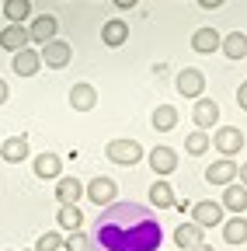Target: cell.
I'll return each mask as SVG.
<instances>
[{"label": "cell", "instance_id": "1", "mask_svg": "<svg viewBox=\"0 0 247 251\" xmlns=\"http://www.w3.org/2000/svg\"><path fill=\"white\" fill-rule=\"evenodd\" d=\"M94 237L105 251H153L160 224L136 202H112L94 224Z\"/></svg>", "mask_w": 247, "mask_h": 251}, {"label": "cell", "instance_id": "2", "mask_svg": "<svg viewBox=\"0 0 247 251\" xmlns=\"http://www.w3.org/2000/svg\"><path fill=\"white\" fill-rule=\"evenodd\" d=\"M105 153H108V161H112V164L133 168V164L143 161V153H146V150H143L136 140H112V143L105 147Z\"/></svg>", "mask_w": 247, "mask_h": 251}, {"label": "cell", "instance_id": "3", "mask_svg": "<svg viewBox=\"0 0 247 251\" xmlns=\"http://www.w3.org/2000/svg\"><path fill=\"white\" fill-rule=\"evenodd\" d=\"M84 196L94 202V206H112L115 199H118V181L115 178H90L87 181V188H84Z\"/></svg>", "mask_w": 247, "mask_h": 251}, {"label": "cell", "instance_id": "4", "mask_svg": "<svg viewBox=\"0 0 247 251\" xmlns=\"http://www.w3.org/2000/svg\"><path fill=\"white\" fill-rule=\"evenodd\" d=\"M39 59L45 63L49 70H63L67 63L73 59V46L63 42V39H52V42H45V46L39 49Z\"/></svg>", "mask_w": 247, "mask_h": 251}, {"label": "cell", "instance_id": "5", "mask_svg": "<svg viewBox=\"0 0 247 251\" xmlns=\"http://www.w3.org/2000/svg\"><path fill=\"white\" fill-rule=\"evenodd\" d=\"M209 143L220 150L223 157H233V153H240V150H244V133L237 129V126H220V129L209 136Z\"/></svg>", "mask_w": 247, "mask_h": 251}, {"label": "cell", "instance_id": "6", "mask_svg": "<svg viewBox=\"0 0 247 251\" xmlns=\"http://www.w3.org/2000/svg\"><path fill=\"white\" fill-rule=\"evenodd\" d=\"M223 220H226V216H223V206L212 202V199H202V202L192 206V224L202 227V230H205V227H223Z\"/></svg>", "mask_w": 247, "mask_h": 251}, {"label": "cell", "instance_id": "7", "mask_svg": "<svg viewBox=\"0 0 247 251\" xmlns=\"http://www.w3.org/2000/svg\"><path fill=\"white\" fill-rule=\"evenodd\" d=\"M192 122H195V129L209 133L212 126H220V105H216L212 98H195V108H192Z\"/></svg>", "mask_w": 247, "mask_h": 251}, {"label": "cell", "instance_id": "8", "mask_svg": "<svg viewBox=\"0 0 247 251\" xmlns=\"http://www.w3.org/2000/svg\"><path fill=\"white\" fill-rule=\"evenodd\" d=\"M178 94L181 98H202V91H205V74L202 70H195V67H184L181 74H178Z\"/></svg>", "mask_w": 247, "mask_h": 251}, {"label": "cell", "instance_id": "9", "mask_svg": "<svg viewBox=\"0 0 247 251\" xmlns=\"http://www.w3.org/2000/svg\"><path fill=\"white\" fill-rule=\"evenodd\" d=\"M32 171H35V178H42V181H56V178H63V157L52 153V150H45V153L35 157Z\"/></svg>", "mask_w": 247, "mask_h": 251}, {"label": "cell", "instance_id": "10", "mask_svg": "<svg viewBox=\"0 0 247 251\" xmlns=\"http://www.w3.org/2000/svg\"><path fill=\"white\" fill-rule=\"evenodd\" d=\"M56 31H59V21H56L52 14H39L32 25H28V42L45 46V42H52V39H56Z\"/></svg>", "mask_w": 247, "mask_h": 251}, {"label": "cell", "instance_id": "11", "mask_svg": "<svg viewBox=\"0 0 247 251\" xmlns=\"http://www.w3.org/2000/svg\"><path fill=\"white\" fill-rule=\"evenodd\" d=\"M205 181L209 185H230V181H237V161H233V157H220V161H216V164H209L205 168Z\"/></svg>", "mask_w": 247, "mask_h": 251}, {"label": "cell", "instance_id": "12", "mask_svg": "<svg viewBox=\"0 0 247 251\" xmlns=\"http://www.w3.org/2000/svg\"><path fill=\"white\" fill-rule=\"evenodd\" d=\"M146 157H150L153 175H160V178H167V175H174V171H178V153H174L171 147H153Z\"/></svg>", "mask_w": 247, "mask_h": 251}, {"label": "cell", "instance_id": "13", "mask_svg": "<svg viewBox=\"0 0 247 251\" xmlns=\"http://www.w3.org/2000/svg\"><path fill=\"white\" fill-rule=\"evenodd\" d=\"M101 42H105L108 49L126 46V42H129V25L122 21V18H108V21L101 25Z\"/></svg>", "mask_w": 247, "mask_h": 251}, {"label": "cell", "instance_id": "14", "mask_svg": "<svg viewBox=\"0 0 247 251\" xmlns=\"http://www.w3.org/2000/svg\"><path fill=\"white\" fill-rule=\"evenodd\" d=\"M39 67H42V59H39V49H21V52H14V63H11V70L18 74V77H35L39 74Z\"/></svg>", "mask_w": 247, "mask_h": 251}, {"label": "cell", "instance_id": "15", "mask_svg": "<svg viewBox=\"0 0 247 251\" xmlns=\"http://www.w3.org/2000/svg\"><path fill=\"white\" fill-rule=\"evenodd\" d=\"M0 157H4L7 164H21L24 157H28V136H24V133H18V136L0 140Z\"/></svg>", "mask_w": 247, "mask_h": 251}, {"label": "cell", "instance_id": "16", "mask_svg": "<svg viewBox=\"0 0 247 251\" xmlns=\"http://www.w3.org/2000/svg\"><path fill=\"white\" fill-rule=\"evenodd\" d=\"M84 196V185L77 178H56V202L59 206H77Z\"/></svg>", "mask_w": 247, "mask_h": 251}, {"label": "cell", "instance_id": "17", "mask_svg": "<svg viewBox=\"0 0 247 251\" xmlns=\"http://www.w3.org/2000/svg\"><path fill=\"white\" fill-rule=\"evenodd\" d=\"M220 206L223 209H233V216H244V209H247V188L240 181H230L223 188V202Z\"/></svg>", "mask_w": 247, "mask_h": 251}, {"label": "cell", "instance_id": "18", "mask_svg": "<svg viewBox=\"0 0 247 251\" xmlns=\"http://www.w3.org/2000/svg\"><path fill=\"white\" fill-rule=\"evenodd\" d=\"M70 105H73L77 112H90V108L98 105L94 84H73V87H70Z\"/></svg>", "mask_w": 247, "mask_h": 251}, {"label": "cell", "instance_id": "19", "mask_svg": "<svg viewBox=\"0 0 247 251\" xmlns=\"http://www.w3.org/2000/svg\"><path fill=\"white\" fill-rule=\"evenodd\" d=\"M0 46H4L7 52L28 49V28H24V25H7L4 31H0Z\"/></svg>", "mask_w": 247, "mask_h": 251}, {"label": "cell", "instance_id": "20", "mask_svg": "<svg viewBox=\"0 0 247 251\" xmlns=\"http://www.w3.org/2000/svg\"><path fill=\"white\" fill-rule=\"evenodd\" d=\"M150 126L157 133H171L174 126H178V108L174 105H157L153 108V115H150Z\"/></svg>", "mask_w": 247, "mask_h": 251}, {"label": "cell", "instance_id": "21", "mask_svg": "<svg viewBox=\"0 0 247 251\" xmlns=\"http://www.w3.org/2000/svg\"><path fill=\"white\" fill-rule=\"evenodd\" d=\"M178 199H174V188H171V181H153L150 185V206L153 209H171Z\"/></svg>", "mask_w": 247, "mask_h": 251}, {"label": "cell", "instance_id": "22", "mask_svg": "<svg viewBox=\"0 0 247 251\" xmlns=\"http://www.w3.org/2000/svg\"><path fill=\"white\" fill-rule=\"evenodd\" d=\"M220 49H223L226 59H244L247 56V35H244V31H230V35H223Z\"/></svg>", "mask_w": 247, "mask_h": 251}, {"label": "cell", "instance_id": "23", "mask_svg": "<svg viewBox=\"0 0 247 251\" xmlns=\"http://www.w3.org/2000/svg\"><path fill=\"white\" fill-rule=\"evenodd\" d=\"M56 224H59V230H67V234L80 230L84 227V209L80 206H63V209L56 213Z\"/></svg>", "mask_w": 247, "mask_h": 251}, {"label": "cell", "instance_id": "24", "mask_svg": "<svg viewBox=\"0 0 247 251\" xmlns=\"http://www.w3.org/2000/svg\"><path fill=\"white\" fill-rule=\"evenodd\" d=\"M223 241L226 244H247V220L244 216L223 220Z\"/></svg>", "mask_w": 247, "mask_h": 251}, {"label": "cell", "instance_id": "25", "mask_svg": "<svg viewBox=\"0 0 247 251\" xmlns=\"http://www.w3.org/2000/svg\"><path fill=\"white\" fill-rule=\"evenodd\" d=\"M220 31H216V28H199L195 31V35H192V49L195 52H216V49H220Z\"/></svg>", "mask_w": 247, "mask_h": 251}, {"label": "cell", "instance_id": "26", "mask_svg": "<svg viewBox=\"0 0 247 251\" xmlns=\"http://www.w3.org/2000/svg\"><path fill=\"white\" fill-rule=\"evenodd\" d=\"M174 244H178L181 251H192L195 244H202V227H195V224H181V227L174 230Z\"/></svg>", "mask_w": 247, "mask_h": 251}, {"label": "cell", "instance_id": "27", "mask_svg": "<svg viewBox=\"0 0 247 251\" xmlns=\"http://www.w3.org/2000/svg\"><path fill=\"white\" fill-rule=\"evenodd\" d=\"M0 14H4L11 25H24V18L32 14V0H4Z\"/></svg>", "mask_w": 247, "mask_h": 251}, {"label": "cell", "instance_id": "28", "mask_svg": "<svg viewBox=\"0 0 247 251\" xmlns=\"http://www.w3.org/2000/svg\"><path fill=\"white\" fill-rule=\"evenodd\" d=\"M212 143H209V133H202V129H192L188 136H184V150H188L192 157H199V153H205Z\"/></svg>", "mask_w": 247, "mask_h": 251}, {"label": "cell", "instance_id": "29", "mask_svg": "<svg viewBox=\"0 0 247 251\" xmlns=\"http://www.w3.org/2000/svg\"><path fill=\"white\" fill-rule=\"evenodd\" d=\"M63 234H59V230H45L39 241H35V251H59V248H63Z\"/></svg>", "mask_w": 247, "mask_h": 251}, {"label": "cell", "instance_id": "30", "mask_svg": "<svg viewBox=\"0 0 247 251\" xmlns=\"http://www.w3.org/2000/svg\"><path fill=\"white\" fill-rule=\"evenodd\" d=\"M63 248H67V251H87V248H94V241H90L84 230H73V234L63 241Z\"/></svg>", "mask_w": 247, "mask_h": 251}, {"label": "cell", "instance_id": "31", "mask_svg": "<svg viewBox=\"0 0 247 251\" xmlns=\"http://www.w3.org/2000/svg\"><path fill=\"white\" fill-rule=\"evenodd\" d=\"M237 105H240V108L247 112V80H244V84L237 87Z\"/></svg>", "mask_w": 247, "mask_h": 251}, {"label": "cell", "instance_id": "32", "mask_svg": "<svg viewBox=\"0 0 247 251\" xmlns=\"http://www.w3.org/2000/svg\"><path fill=\"white\" fill-rule=\"evenodd\" d=\"M7 98H11V87H7V80H4V77H0V105H4Z\"/></svg>", "mask_w": 247, "mask_h": 251}, {"label": "cell", "instance_id": "33", "mask_svg": "<svg viewBox=\"0 0 247 251\" xmlns=\"http://www.w3.org/2000/svg\"><path fill=\"white\" fill-rule=\"evenodd\" d=\"M226 0H199V7H205V11H212V7H223Z\"/></svg>", "mask_w": 247, "mask_h": 251}, {"label": "cell", "instance_id": "34", "mask_svg": "<svg viewBox=\"0 0 247 251\" xmlns=\"http://www.w3.org/2000/svg\"><path fill=\"white\" fill-rule=\"evenodd\" d=\"M237 178H240V185L247 188V161H244V164H237Z\"/></svg>", "mask_w": 247, "mask_h": 251}, {"label": "cell", "instance_id": "35", "mask_svg": "<svg viewBox=\"0 0 247 251\" xmlns=\"http://www.w3.org/2000/svg\"><path fill=\"white\" fill-rule=\"evenodd\" d=\"M112 4H115L118 11H129V7H136V0H112Z\"/></svg>", "mask_w": 247, "mask_h": 251}, {"label": "cell", "instance_id": "36", "mask_svg": "<svg viewBox=\"0 0 247 251\" xmlns=\"http://www.w3.org/2000/svg\"><path fill=\"white\" fill-rule=\"evenodd\" d=\"M192 251H212V244H205V241H202V244H195Z\"/></svg>", "mask_w": 247, "mask_h": 251}, {"label": "cell", "instance_id": "37", "mask_svg": "<svg viewBox=\"0 0 247 251\" xmlns=\"http://www.w3.org/2000/svg\"><path fill=\"white\" fill-rule=\"evenodd\" d=\"M87 251H98V244H94V248H87Z\"/></svg>", "mask_w": 247, "mask_h": 251}, {"label": "cell", "instance_id": "38", "mask_svg": "<svg viewBox=\"0 0 247 251\" xmlns=\"http://www.w3.org/2000/svg\"><path fill=\"white\" fill-rule=\"evenodd\" d=\"M24 251H35V248H24Z\"/></svg>", "mask_w": 247, "mask_h": 251}]
</instances>
